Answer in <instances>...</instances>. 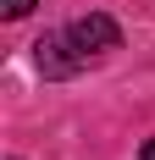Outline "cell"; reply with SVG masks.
Returning <instances> with one entry per match:
<instances>
[{"instance_id": "obj_1", "label": "cell", "mask_w": 155, "mask_h": 160, "mask_svg": "<svg viewBox=\"0 0 155 160\" xmlns=\"http://www.w3.org/2000/svg\"><path fill=\"white\" fill-rule=\"evenodd\" d=\"M67 39H72L78 55H94V50H116V44H122V28H116L111 17L89 11V17H78L72 28H67Z\"/></svg>"}, {"instance_id": "obj_2", "label": "cell", "mask_w": 155, "mask_h": 160, "mask_svg": "<svg viewBox=\"0 0 155 160\" xmlns=\"http://www.w3.org/2000/svg\"><path fill=\"white\" fill-rule=\"evenodd\" d=\"M67 44H72V39H67V33H45V39H39V72H45V78H67V72H78V61H83V55H67Z\"/></svg>"}, {"instance_id": "obj_3", "label": "cell", "mask_w": 155, "mask_h": 160, "mask_svg": "<svg viewBox=\"0 0 155 160\" xmlns=\"http://www.w3.org/2000/svg\"><path fill=\"white\" fill-rule=\"evenodd\" d=\"M0 11H6V17H28L33 0H0Z\"/></svg>"}, {"instance_id": "obj_4", "label": "cell", "mask_w": 155, "mask_h": 160, "mask_svg": "<svg viewBox=\"0 0 155 160\" xmlns=\"http://www.w3.org/2000/svg\"><path fill=\"white\" fill-rule=\"evenodd\" d=\"M144 160H155V138H150V144H144Z\"/></svg>"}]
</instances>
